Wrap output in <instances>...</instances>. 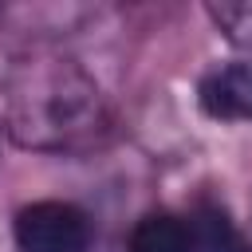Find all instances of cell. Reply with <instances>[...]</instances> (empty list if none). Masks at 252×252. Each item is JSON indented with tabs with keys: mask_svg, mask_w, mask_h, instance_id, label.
<instances>
[{
	"mask_svg": "<svg viewBox=\"0 0 252 252\" xmlns=\"http://www.w3.org/2000/svg\"><path fill=\"white\" fill-rule=\"evenodd\" d=\"M185 220L193 232V252H240V244H244L220 205H197Z\"/></svg>",
	"mask_w": 252,
	"mask_h": 252,
	"instance_id": "5",
	"label": "cell"
},
{
	"mask_svg": "<svg viewBox=\"0 0 252 252\" xmlns=\"http://www.w3.org/2000/svg\"><path fill=\"white\" fill-rule=\"evenodd\" d=\"M126 252H193V232L189 220L165 209H154L134 220L126 236Z\"/></svg>",
	"mask_w": 252,
	"mask_h": 252,
	"instance_id": "4",
	"label": "cell"
},
{
	"mask_svg": "<svg viewBox=\"0 0 252 252\" xmlns=\"http://www.w3.org/2000/svg\"><path fill=\"white\" fill-rule=\"evenodd\" d=\"M91 236V217L71 201H32L12 220V240L20 252H87Z\"/></svg>",
	"mask_w": 252,
	"mask_h": 252,
	"instance_id": "2",
	"label": "cell"
},
{
	"mask_svg": "<svg viewBox=\"0 0 252 252\" xmlns=\"http://www.w3.org/2000/svg\"><path fill=\"white\" fill-rule=\"evenodd\" d=\"M8 126L20 146L83 154L110 134V106L75 59L32 55L8 75Z\"/></svg>",
	"mask_w": 252,
	"mask_h": 252,
	"instance_id": "1",
	"label": "cell"
},
{
	"mask_svg": "<svg viewBox=\"0 0 252 252\" xmlns=\"http://www.w3.org/2000/svg\"><path fill=\"white\" fill-rule=\"evenodd\" d=\"M240 252H252V244H240Z\"/></svg>",
	"mask_w": 252,
	"mask_h": 252,
	"instance_id": "6",
	"label": "cell"
},
{
	"mask_svg": "<svg viewBox=\"0 0 252 252\" xmlns=\"http://www.w3.org/2000/svg\"><path fill=\"white\" fill-rule=\"evenodd\" d=\"M197 106L213 122H252V59L205 71L197 83Z\"/></svg>",
	"mask_w": 252,
	"mask_h": 252,
	"instance_id": "3",
	"label": "cell"
}]
</instances>
